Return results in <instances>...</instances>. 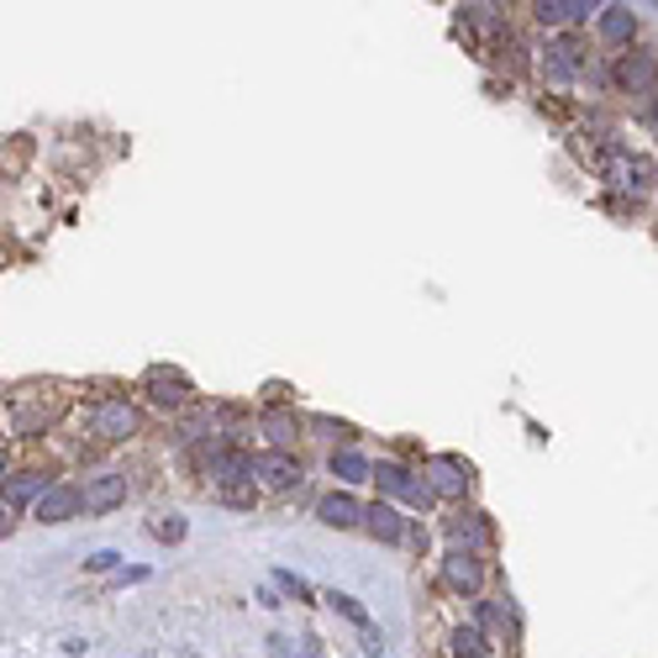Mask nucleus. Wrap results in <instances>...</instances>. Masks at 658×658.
I'll return each instance as SVG.
<instances>
[{"mask_svg": "<svg viewBox=\"0 0 658 658\" xmlns=\"http://www.w3.org/2000/svg\"><path fill=\"white\" fill-rule=\"evenodd\" d=\"M453 654L459 658H485V633H479V627H459V633H453Z\"/></svg>", "mask_w": 658, "mask_h": 658, "instance_id": "obj_21", "label": "nucleus"}, {"mask_svg": "<svg viewBox=\"0 0 658 658\" xmlns=\"http://www.w3.org/2000/svg\"><path fill=\"white\" fill-rule=\"evenodd\" d=\"M595 26H601V37H606L612 47H633V37H637V11H633V6H601Z\"/></svg>", "mask_w": 658, "mask_h": 658, "instance_id": "obj_12", "label": "nucleus"}, {"mask_svg": "<svg viewBox=\"0 0 658 658\" xmlns=\"http://www.w3.org/2000/svg\"><path fill=\"white\" fill-rule=\"evenodd\" d=\"M327 606H332L337 616H348L353 627H369V612H364V606H358L353 595H337V590H332V595H327Z\"/></svg>", "mask_w": 658, "mask_h": 658, "instance_id": "obj_23", "label": "nucleus"}, {"mask_svg": "<svg viewBox=\"0 0 658 658\" xmlns=\"http://www.w3.org/2000/svg\"><path fill=\"white\" fill-rule=\"evenodd\" d=\"M138 427H142V417L127 396H100L90 406V432L100 443H127V438H138Z\"/></svg>", "mask_w": 658, "mask_h": 658, "instance_id": "obj_1", "label": "nucleus"}, {"mask_svg": "<svg viewBox=\"0 0 658 658\" xmlns=\"http://www.w3.org/2000/svg\"><path fill=\"white\" fill-rule=\"evenodd\" d=\"M375 479H379V490L385 495H396V500H406V506H432V490H427L417 474L406 470V464H375Z\"/></svg>", "mask_w": 658, "mask_h": 658, "instance_id": "obj_7", "label": "nucleus"}, {"mask_svg": "<svg viewBox=\"0 0 658 658\" xmlns=\"http://www.w3.org/2000/svg\"><path fill=\"white\" fill-rule=\"evenodd\" d=\"M447 538H453V548H464V553H479V548L490 542V521L479 517V511L453 517V521H447Z\"/></svg>", "mask_w": 658, "mask_h": 658, "instance_id": "obj_15", "label": "nucleus"}, {"mask_svg": "<svg viewBox=\"0 0 658 658\" xmlns=\"http://www.w3.org/2000/svg\"><path fill=\"white\" fill-rule=\"evenodd\" d=\"M590 11V0H538V22L542 26H569V22H585Z\"/></svg>", "mask_w": 658, "mask_h": 658, "instance_id": "obj_17", "label": "nucleus"}, {"mask_svg": "<svg viewBox=\"0 0 658 658\" xmlns=\"http://www.w3.org/2000/svg\"><path fill=\"white\" fill-rule=\"evenodd\" d=\"M43 490H47L43 474H11V479H6V500H11V506H26V500L37 506V495Z\"/></svg>", "mask_w": 658, "mask_h": 658, "instance_id": "obj_20", "label": "nucleus"}, {"mask_svg": "<svg viewBox=\"0 0 658 658\" xmlns=\"http://www.w3.org/2000/svg\"><path fill=\"white\" fill-rule=\"evenodd\" d=\"M422 485L432 490V500H464V495H470V464L438 453V459L422 464Z\"/></svg>", "mask_w": 658, "mask_h": 658, "instance_id": "obj_3", "label": "nucleus"}, {"mask_svg": "<svg viewBox=\"0 0 658 658\" xmlns=\"http://www.w3.org/2000/svg\"><path fill=\"white\" fill-rule=\"evenodd\" d=\"M85 511L79 506V485H47L43 495H37V506H32V517L47 521V527H58V521H74Z\"/></svg>", "mask_w": 658, "mask_h": 658, "instance_id": "obj_10", "label": "nucleus"}, {"mask_svg": "<svg viewBox=\"0 0 658 658\" xmlns=\"http://www.w3.org/2000/svg\"><path fill=\"white\" fill-rule=\"evenodd\" d=\"M274 580H280V585L290 590V595H295V601H306V595H311V585H306V580H301V574H290V569H280V574H274Z\"/></svg>", "mask_w": 658, "mask_h": 658, "instance_id": "obj_25", "label": "nucleus"}, {"mask_svg": "<svg viewBox=\"0 0 658 658\" xmlns=\"http://www.w3.org/2000/svg\"><path fill=\"white\" fill-rule=\"evenodd\" d=\"M206 470H212L216 490L222 485H259V459H248L242 447H212Z\"/></svg>", "mask_w": 658, "mask_h": 658, "instance_id": "obj_6", "label": "nucleus"}, {"mask_svg": "<svg viewBox=\"0 0 658 658\" xmlns=\"http://www.w3.org/2000/svg\"><path fill=\"white\" fill-rule=\"evenodd\" d=\"M316 517L327 521V527H337V532H348V527H364V506H358L348 490H332L327 500L316 506Z\"/></svg>", "mask_w": 658, "mask_h": 658, "instance_id": "obj_14", "label": "nucleus"}, {"mask_svg": "<svg viewBox=\"0 0 658 658\" xmlns=\"http://www.w3.org/2000/svg\"><path fill=\"white\" fill-rule=\"evenodd\" d=\"M127 474L121 470H90L85 474V485H79V506L85 511H95V517H106V511H117V506H127Z\"/></svg>", "mask_w": 658, "mask_h": 658, "instance_id": "obj_2", "label": "nucleus"}, {"mask_svg": "<svg viewBox=\"0 0 658 658\" xmlns=\"http://www.w3.org/2000/svg\"><path fill=\"white\" fill-rule=\"evenodd\" d=\"M316 432H322V438H343L348 427H343V422H327V417H316Z\"/></svg>", "mask_w": 658, "mask_h": 658, "instance_id": "obj_26", "label": "nucleus"}, {"mask_svg": "<svg viewBox=\"0 0 658 658\" xmlns=\"http://www.w3.org/2000/svg\"><path fill=\"white\" fill-rule=\"evenodd\" d=\"M606 174H612V185H622V190H648V180H654V169L643 164V159H633V153H616L612 164H606Z\"/></svg>", "mask_w": 658, "mask_h": 658, "instance_id": "obj_18", "label": "nucleus"}, {"mask_svg": "<svg viewBox=\"0 0 658 658\" xmlns=\"http://www.w3.org/2000/svg\"><path fill=\"white\" fill-rule=\"evenodd\" d=\"M222 500H227V506H254V500H259V485H222Z\"/></svg>", "mask_w": 658, "mask_h": 658, "instance_id": "obj_24", "label": "nucleus"}, {"mask_svg": "<svg viewBox=\"0 0 658 658\" xmlns=\"http://www.w3.org/2000/svg\"><path fill=\"white\" fill-rule=\"evenodd\" d=\"M106 569H117V553H95L90 559V574H106Z\"/></svg>", "mask_w": 658, "mask_h": 658, "instance_id": "obj_27", "label": "nucleus"}, {"mask_svg": "<svg viewBox=\"0 0 658 658\" xmlns=\"http://www.w3.org/2000/svg\"><path fill=\"white\" fill-rule=\"evenodd\" d=\"M443 585L474 595V590L485 585V559H479V553H464V548H447L443 553Z\"/></svg>", "mask_w": 658, "mask_h": 658, "instance_id": "obj_9", "label": "nucleus"}, {"mask_svg": "<svg viewBox=\"0 0 658 658\" xmlns=\"http://www.w3.org/2000/svg\"><path fill=\"white\" fill-rule=\"evenodd\" d=\"M263 432H269V443H274V453H290V443H295V432H301V417L295 411H263Z\"/></svg>", "mask_w": 658, "mask_h": 658, "instance_id": "obj_19", "label": "nucleus"}, {"mask_svg": "<svg viewBox=\"0 0 658 658\" xmlns=\"http://www.w3.org/2000/svg\"><path fill=\"white\" fill-rule=\"evenodd\" d=\"M142 390H148V400H153L159 411H180V406H190V379L180 375V369H148Z\"/></svg>", "mask_w": 658, "mask_h": 658, "instance_id": "obj_8", "label": "nucleus"}, {"mask_svg": "<svg viewBox=\"0 0 658 658\" xmlns=\"http://www.w3.org/2000/svg\"><path fill=\"white\" fill-rule=\"evenodd\" d=\"M364 532L375 542H400L406 538V517H400L390 500H375V506H364Z\"/></svg>", "mask_w": 658, "mask_h": 658, "instance_id": "obj_13", "label": "nucleus"}, {"mask_svg": "<svg viewBox=\"0 0 658 658\" xmlns=\"http://www.w3.org/2000/svg\"><path fill=\"white\" fill-rule=\"evenodd\" d=\"M259 479L269 485V490H295V485L306 479V470H301V459H295V453H263V459H259Z\"/></svg>", "mask_w": 658, "mask_h": 658, "instance_id": "obj_11", "label": "nucleus"}, {"mask_svg": "<svg viewBox=\"0 0 658 658\" xmlns=\"http://www.w3.org/2000/svg\"><path fill=\"white\" fill-rule=\"evenodd\" d=\"M616 90L627 95H648L658 85V53L654 47H627L622 58H616Z\"/></svg>", "mask_w": 658, "mask_h": 658, "instance_id": "obj_4", "label": "nucleus"}, {"mask_svg": "<svg viewBox=\"0 0 658 658\" xmlns=\"http://www.w3.org/2000/svg\"><path fill=\"white\" fill-rule=\"evenodd\" d=\"M0 479H6V447H0Z\"/></svg>", "mask_w": 658, "mask_h": 658, "instance_id": "obj_29", "label": "nucleus"}, {"mask_svg": "<svg viewBox=\"0 0 658 658\" xmlns=\"http://www.w3.org/2000/svg\"><path fill=\"white\" fill-rule=\"evenodd\" d=\"M332 474L343 485H358V479H375V459L358 453V447H332Z\"/></svg>", "mask_w": 658, "mask_h": 658, "instance_id": "obj_16", "label": "nucleus"}, {"mask_svg": "<svg viewBox=\"0 0 658 658\" xmlns=\"http://www.w3.org/2000/svg\"><path fill=\"white\" fill-rule=\"evenodd\" d=\"M6 532H11V511L0 506V538H6Z\"/></svg>", "mask_w": 658, "mask_h": 658, "instance_id": "obj_28", "label": "nucleus"}, {"mask_svg": "<svg viewBox=\"0 0 658 658\" xmlns=\"http://www.w3.org/2000/svg\"><path fill=\"white\" fill-rule=\"evenodd\" d=\"M185 532H190V521L180 517V511H169V517L153 521V538L159 542H185Z\"/></svg>", "mask_w": 658, "mask_h": 658, "instance_id": "obj_22", "label": "nucleus"}, {"mask_svg": "<svg viewBox=\"0 0 658 658\" xmlns=\"http://www.w3.org/2000/svg\"><path fill=\"white\" fill-rule=\"evenodd\" d=\"M542 74L553 85H574L585 74V43L580 37H553V43L542 47Z\"/></svg>", "mask_w": 658, "mask_h": 658, "instance_id": "obj_5", "label": "nucleus"}]
</instances>
